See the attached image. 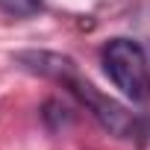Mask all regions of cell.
Returning a JSON list of instances; mask_svg holds the SVG:
<instances>
[{
    "label": "cell",
    "mask_w": 150,
    "mask_h": 150,
    "mask_svg": "<svg viewBox=\"0 0 150 150\" xmlns=\"http://www.w3.org/2000/svg\"><path fill=\"white\" fill-rule=\"evenodd\" d=\"M106 77L132 103H150V59L135 38H109L100 47Z\"/></svg>",
    "instance_id": "obj_1"
},
{
    "label": "cell",
    "mask_w": 150,
    "mask_h": 150,
    "mask_svg": "<svg viewBox=\"0 0 150 150\" xmlns=\"http://www.w3.org/2000/svg\"><path fill=\"white\" fill-rule=\"evenodd\" d=\"M62 86L80 100V106H83L106 132H112V135H118V138H129V141H135V138H141V135H150V127H147L144 118L132 115V112H129L127 106H121L115 97L97 91L86 77H80V71H71L68 77L62 80Z\"/></svg>",
    "instance_id": "obj_2"
},
{
    "label": "cell",
    "mask_w": 150,
    "mask_h": 150,
    "mask_svg": "<svg viewBox=\"0 0 150 150\" xmlns=\"http://www.w3.org/2000/svg\"><path fill=\"white\" fill-rule=\"evenodd\" d=\"M12 59H15L18 68L35 74V77L56 80V83H62L71 71H77V62L71 56H62V53H53V50H18Z\"/></svg>",
    "instance_id": "obj_3"
},
{
    "label": "cell",
    "mask_w": 150,
    "mask_h": 150,
    "mask_svg": "<svg viewBox=\"0 0 150 150\" xmlns=\"http://www.w3.org/2000/svg\"><path fill=\"white\" fill-rule=\"evenodd\" d=\"M0 9L12 18H33L41 12V0H0Z\"/></svg>",
    "instance_id": "obj_4"
}]
</instances>
